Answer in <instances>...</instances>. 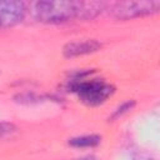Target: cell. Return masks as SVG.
Here are the masks:
<instances>
[{
	"instance_id": "obj_4",
	"label": "cell",
	"mask_w": 160,
	"mask_h": 160,
	"mask_svg": "<svg viewBox=\"0 0 160 160\" xmlns=\"http://www.w3.org/2000/svg\"><path fill=\"white\" fill-rule=\"evenodd\" d=\"M28 11L22 1H0V30L18 25Z\"/></svg>"
},
{
	"instance_id": "obj_7",
	"label": "cell",
	"mask_w": 160,
	"mask_h": 160,
	"mask_svg": "<svg viewBox=\"0 0 160 160\" xmlns=\"http://www.w3.org/2000/svg\"><path fill=\"white\" fill-rule=\"evenodd\" d=\"M101 138L98 135H84V136H78L72 138L69 140V144L75 148H92L96 146L100 142Z\"/></svg>"
},
{
	"instance_id": "obj_2",
	"label": "cell",
	"mask_w": 160,
	"mask_h": 160,
	"mask_svg": "<svg viewBox=\"0 0 160 160\" xmlns=\"http://www.w3.org/2000/svg\"><path fill=\"white\" fill-rule=\"evenodd\" d=\"M71 89L82 102L91 106L105 102L114 92V86L106 81L99 79L85 80L81 76L72 81Z\"/></svg>"
},
{
	"instance_id": "obj_3",
	"label": "cell",
	"mask_w": 160,
	"mask_h": 160,
	"mask_svg": "<svg viewBox=\"0 0 160 160\" xmlns=\"http://www.w3.org/2000/svg\"><path fill=\"white\" fill-rule=\"evenodd\" d=\"M159 1H121L106 5L109 14L119 20H130L159 11Z\"/></svg>"
},
{
	"instance_id": "obj_1",
	"label": "cell",
	"mask_w": 160,
	"mask_h": 160,
	"mask_svg": "<svg viewBox=\"0 0 160 160\" xmlns=\"http://www.w3.org/2000/svg\"><path fill=\"white\" fill-rule=\"evenodd\" d=\"M31 15L40 22L61 24L78 18V1H35L30 5Z\"/></svg>"
},
{
	"instance_id": "obj_8",
	"label": "cell",
	"mask_w": 160,
	"mask_h": 160,
	"mask_svg": "<svg viewBox=\"0 0 160 160\" xmlns=\"http://www.w3.org/2000/svg\"><path fill=\"white\" fill-rule=\"evenodd\" d=\"M134 105H135V102L131 100V101H126V102H124L121 106H119L115 111H114V114L111 115V119H118L119 116H121V115H124L125 112H128L129 110H131L132 108H134Z\"/></svg>"
},
{
	"instance_id": "obj_6",
	"label": "cell",
	"mask_w": 160,
	"mask_h": 160,
	"mask_svg": "<svg viewBox=\"0 0 160 160\" xmlns=\"http://www.w3.org/2000/svg\"><path fill=\"white\" fill-rule=\"evenodd\" d=\"M102 10H106L105 2L99 1H78V18L82 20H91L96 18Z\"/></svg>"
},
{
	"instance_id": "obj_5",
	"label": "cell",
	"mask_w": 160,
	"mask_h": 160,
	"mask_svg": "<svg viewBox=\"0 0 160 160\" xmlns=\"http://www.w3.org/2000/svg\"><path fill=\"white\" fill-rule=\"evenodd\" d=\"M101 48V44L95 40V39H82V40H76L68 42L64 49L62 54L65 58H76L86 54H91L98 51Z\"/></svg>"
},
{
	"instance_id": "obj_9",
	"label": "cell",
	"mask_w": 160,
	"mask_h": 160,
	"mask_svg": "<svg viewBox=\"0 0 160 160\" xmlns=\"http://www.w3.org/2000/svg\"><path fill=\"white\" fill-rule=\"evenodd\" d=\"M15 130H16L15 125H12V124H10V122H4V121H1V122H0V140H1V139H5V138L9 136V135H11L12 132H15Z\"/></svg>"
},
{
	"instance_id": "obj_10",
	"label": "cell",
	"mask_w": 160,
	"mask_h": 160,
	"mask_svg": "<svg viewBox=\"0 0 160 160\" xmlns=\"http://www.w3.org/2000/svg\"><path fill=\"white\" fill-rule=\"evenodd\" d=\"M132 160H152V159H151V158H148V156H142V155H140V156L134 158Z\"/></svg>"
},
{
	"instance_id": "obj_11",
	"label": "cell",
	"mask_w": 160,
	"mask_h": 160,
	"mask_svg": "<svg viewBox=\"0 0 160 160\" xmlns=\"http://www.w3.org/2000/svg\"><path fill=\"white\" fill-rule=\"evenodd\" d=\"M74 160H96L92 156H85V158H79V159H74Z\"/></svg>"
}]
</instances>
